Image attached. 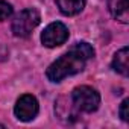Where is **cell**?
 Segmentation results:
<instances>
[{
    "label": "cell",
    "instance_id": "52a82bcc",
    "mask_svg": "<svg viewBox=\"0 0 129 129\" xmlns=\"http://www.w3.org/2000/svg\"><path fill=\"white\" fill-rule=\"evenodd\" d=\"M112 69L123 75V76H127L129 73V49L127 47H123L120 49L115 55H114V59H112Z\"/></svg>",
    "mask_w": 129,
    "mask_h": 129
},
{
    "label": "cell",
    "instance_id": "30bf717a",
    "mask_svg": "<svg viewBox=\"0 0 129 129\" xmlns=\"http://www.w3.org/2000/svg\"><path fill=\"white\" fill-rule=\"evenodd\" d=\"M127 106H129V100H127V99H124V100L121 102V105H120V109H118V114H120V117H121V120H123V121H129Z\"/></svg>",
    "mask_w": 129,
    "mask_h": 129
},
{
    "label": "cell",
    "instance_id": "5b68a950",
    "mask_svg": "<svg viewBox=\"0 0 129 129\" xmlns=\"http://www.w3.org/2000/svg\"><path fill=\"white\" fill-rule=\"evenodd\" d=\"M38 111H40L38 100L32 94H23L17 100V103L14 106V114H15V117L20 121H30V120H34L37 117Z\"/></svg>",
    "mask_w": 129,
    "mask_h": 129
},
{
    "label": "cell",
    "instance_id": "6da1fadb",
    "mask_svg": "<svg viewBox=\"0 0 129 129\" xmlns=\"http://www.w3.org/2000/svg\"><path fill=\"white\" fill-rule=\"evenodd\" d=\"M93 56H94V49L88 43L85 41L76 43L67 53H64L61 58H58L55 62L50 64L46 72V76L52 82H61L67 76H73L82 72L87 61L91 59Z\"/></svg>",
    "mask_w": 129,
    "mask_h": 129
},
{
    "label": "cell",
    "instance_id": "277c9868",
    "mask_svg": "<svg viewBox=\"0 0 129 129\" xmlns=\"http://www.w3.org/2000/svg\"><path fill=\"white\" fill-rule=\"evenodd\" d=\"M67 40H69V29L61 21L50 23L41 34V43L46 47H58Z\"/></svg>",
    "mask_w": 129,
    "mask_h": 129
},
{
    "label": "cell",
    "instance_id": "7a4b0ae2",
    "mask_svg": "<svg viewBox=\"0 0 129 129\" xmlns=\"http://www.w3.org/2000/svg\"><path fill=\"white\" fill-rule=\"evenodd\" d=\"M70 100L76 111L81 112H94L100 105V96L99 93L88 85H81L72 91Z\"/></svg>",
    "mask_w": 129,
    "mask_h": 129
},
{
    "label": "cell",
    "instance_id": "ba28073f",
    "mask_svg": "<svg viewBox=\"0 0 129 129\" xmlns=\"http://www.w3.org/2000/svg\"><path fill=\"white\" fill-rule=\"evenodd\" d=\"M55 2L64 15H76L85 8L87 0H55Z\"/></svg>",
    "mask_w": 129,
    "mask_h": 129
},
{
    "label": "cell",
    "instance_id": "9c48e42d",
    "mask_svg": "<svg viewBox=\"0 0 129 129\" xmlns=\"http://www.w3.org/2000/svg\"><path fill=\"white\" fill-rule=\"evenodd\" d=\"M12 5L5 2V0H0V21L3 20H8L11 15H12Z\"/></svg>",
    "mask_w": 129,
    "mask_h": 129
},
{
    "label": "cell",
    "instance_id": "8992f818",
    "mask_svg": "<svg viewBox=\"0 0 129 129\" xmlns=\"http://www.w3.org/2000/svg\"><path fill=\"white\" fill-rule=\"evenodd\" d=\"M106 2L108 9L115 20L121 23L129 21V0H106Z\"/></svg>",
    "mask_w": 129,
    "mask_h": 129
},
{
    "label": "cell",
    "instance_id": "3957f363",
    "mask_svg": "<svg viewBox=\"0 0 129 129\" xmlns=\"http://www.w3.org/2000/svg\"><path fill=\"white\" fill-rule=\"evenodd\" d=\"M40 21H41L40 12L35 8H27V9H23L21 12H18L14 17L12 24H11V29H12V32H14L15 37L26 38L40 24Z\"/></svg>",
    "mask_w": 129,
    "mask_h": 129
}]
</instances>
